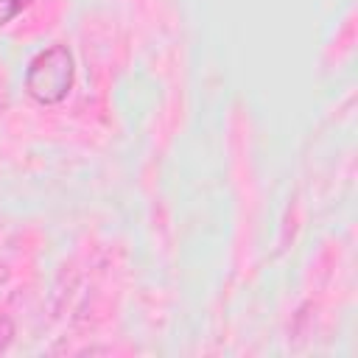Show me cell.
<instances>
[{
  "instance_id": "1",
  "label": "cell",
  "mask_w": 358,
  "mask_h": 358,
  "mask_svg": "<svg viewBox=\"0 0 358 358\" xmlns=\"http://www.w3.org/2000/svg\"><path fill=\"white\" fill-rule=\"evenodd\" d=\"M73 78H76V62H73L70 48L50 45L31 59V64L25 70V90L34 101L53 106L70 95Z\"/></svg>"
},
{
  "instance_id": "3",
  "label": "cell",
  "mask_w": 358,
  "mask_h": 358,
  "mask_svg": "<svg viewBox=\"0 0 358 358\" xmlns=\"http://www.w3.org/2000/svg\"><path fill=\"white\" fill-rule=\"evenodd\" d=\"M11 336H14V322L6 313H0V352L11 344Z\"/></svg>"
},
{
  "instance_id": "2",
  "label": "cell",
  "mask_w": 358,
  "mask_h": 358,
  "mask_svg": "<svg viewBox=\"0 0 358 358\" xmlns=\"http://www.w3.org/2000/svg\"><path fill=\"white\" fill-rule=\"evenodd\" d=\"M31 0H0V28L8 25Z\"/></svg>"
},
{
  "instance_id": "5",
  "label": "cell",
  "mask_w": 358,
  "mask_h": 358,
  "mask_svg": "<svg viewBox=\"0 0 358 358\" xmlns=\"http://www.w3.org/2000/svg\"><path fill=\"white\" fill-rule=\"evenodd\" d=\"M6 106V95H3V84H0V109Z\"/></svg>"
},
{
  "instance_id": "4",
  "label": "cell",
  "mask_w": 358,
  "mask_h": 358,
  "mask_svg": "<svg viewBox=\"0 0 358 358\" xmlns=\"http://www.w3.org/2000/svg\"><path fill=\"white\" fill-rule=\"evenodd\" d=\"M6 280H8V266L0 263V282H6Z\"/></svg>"
}]
</instances>
